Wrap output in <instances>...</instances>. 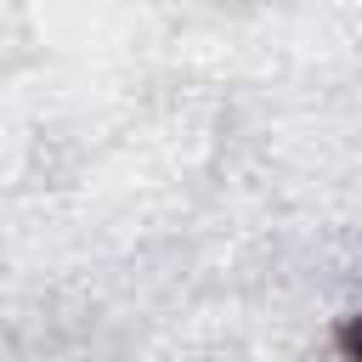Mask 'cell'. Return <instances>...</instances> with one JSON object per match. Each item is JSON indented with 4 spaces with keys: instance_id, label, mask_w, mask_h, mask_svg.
<instances>
[{
    "instance_id": "obj_1",
    "label": "cell",
    "mask_w": 362,
    "mask_h": 362,
    "mask_svg": "<svg viewBox=\"0 0 362 362\" xmlns=\"http://www.w3.org/2000/svg\"><path fill=\"white\" fill-rule=\"evenodd\" d=\"M334 345H339L345 362H362V311H351V317L334 328Z\"/></svg>"
}]
</instances>
